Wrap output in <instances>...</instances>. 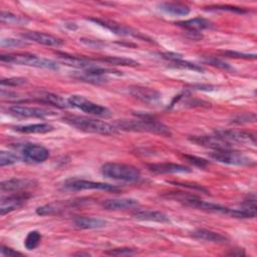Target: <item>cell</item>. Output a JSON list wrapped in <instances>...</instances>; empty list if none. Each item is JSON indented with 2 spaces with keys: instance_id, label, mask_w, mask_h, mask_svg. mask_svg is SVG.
<instances>
[{
  "instance_id": "6da1fadb",
  "label": "cell",
  "mask_w": 257,
  "mask_h": 257,
  "mask_svg": "<svg viewBox=\"0 0 257 257\" xmlns=\"http://www.w3.org/2000/svg\"><path fill=\"white\" fill-rule=\"evenodd\" d=\"M116 126L123 131L151 133L155 135H161L164 137H171L172 135L171 131L167 125L149 116H143L139 119L118 120L116 121Z\"/></svg>"
},
{
  "instance_id": "7a4b0ae2",
  "label": "cell",
  "mask_w": 257,
  "mask_h": 257,
  "mask_svg": "<svg viewBox=\"0 0 257 257\" xmlns=\"http://www.w3.org/2000/svg\"><path fill=\"white\" fill-rule=\"evenodd\" d=\"M62 120L65 123L85 133L105 135V136L113 135L116 133V128L112 124L103 120L94 119L87 116L66 115L62 118Z\"/></svg>"
},
{
  "instance_id": "3957f363",
  "label": "cell",
  "mask_w": 257,
  "mask_h": 257,
  "mask_svg": "<svg viewBox=\"0 0 257 257\" xmlns=\"http://www.w3.org/2000/svg\"><path fill=\"white\" fill-rule=\"evenodd\" d=\"M0 60L6 63L18 64V65H26L37 68H44L50 70L58 69L59 65L48 58L40 57L34 54L29 53H14V54H1Z\"/></svg>"
},
{
  "instance_id": "277c9868",
  "label": "cell",
  "mask_w": 257,
  "mask_h": 257,
  "mask_svg": "<svg viewBox=\"0 0 257 257\" xmlns=\"http://www.w3.org/2000/svg\"><path fill=\"white\" fill-rule=\"evenodd\" d=\"M101 174L108 179L134 183L141 178L138 168L121 163H106L101 166Z\"/></svg>"
},
{
  "instance_id": "5b68a950",
  "label": "cell",
  "mask_w": 257,
  "mask_h": 257,
  "mask_svg": "<svg viewBox=\"0 0 257 257\" xmlns=\"http://www.w3.org/2000/svg\"><path fill=\"white\" fill-rule=\"evenodd\" d=\"M168 198H172L174 200H177L178 202L182 203L183 205L187 206V207H191V208H196L199 210H203V211H208V212H214V213H222V214H227L229 215L230 213V208L218 205V204H214V203H210V202H206L201 200L200 198L193 196V195H189V194H185L182 192H176V193H170L168 194Z\"/></svg>"
},
{
  "instance_id": "8992f818",
  "label": "cell",
  "mask_w": 257,
  "mask_h": 257,
  "mask_svg": "<svg viewBox=\"0 0 257 257\" xmlns=\"http://www.w3.org/2000/svg\"><path fill=\"white\" fill-rule=\"evenodd\" d=\"M67 100H68L70 106L80 109L88 114L100 116V117H109L111 115V111L107 107L97 104L82 95L73 94V95L69 96V98Z\"/></svg>"
},
{
  "instance_id": "52a82bcc",
  "label": "cell",
  "mask_w": 257,
  "mask_h": 257,
  "mask_svg": "<svg viewBox=\"0 0 257 257\" xmlns=\"http://www.w3.org/2000/svg\"><path fill=\"white\" fill-rule=\"evenodd\" d=\"M210 157L222 164L231 166H254L255 161L240 152L233 151L231 149L227 150H217L210 154Z\"/></svg>"
},
{
  "instance_id": "ba28073f",
  "label": "cell",
  "mask_w": 257,
  "mask_h": 257,
  "mask_svg": "<svg viewBox=\"0 0 257 257\" xmlns=\"http://www.w3.org/2000/svg\"><path fill=\"white\" fill-rule=\"evenodd\" d=\"M63 188L68 191H83V190H103L108 192L119 191V188L114 185L87 181L82 179H68L63 183Z\"/></svg>"
},
{
  "instance_id": "9c48e42d",
  "label": "cell",
  "mask_w": 257,
  "mask_h": 257,
  "mask_svg": "<svg viewBox=\"0 0 257 257\" xmlns=\"http://www.w3.org/2000/svg\"><path fill=\"white\" fill-rule=\"evenodd\" d=\"M49 157V151L38 144H25L21 149V158L29 164H40Z\"/></svg>"
},
{
  "instance_id": "30bf717a",
  "label": "cell",
  "mask_w": 257,
  "mask_h": 257,
  "mask_svg": "<svg viewBox=\"0 0 257 257\" xmlns=\"http://www.w3.org/2000/svg\"><path fill=\"white\" fill-rule=\"evenodd\" d=\"M7 111L18 117H34V118H43L46 116L54 115L55 113L51 110L41 108V107H35V106H26L22 104H14L7 108Z\"/></svg>"
},
{
  "instance_id": "8fae6325",
  "label": "cell",
  "mask_w": 257,
  "mask_h": 257,
  "mask_svg": "<svg viewBox=\"0 0 257 257\" xmlns=\"http://www.w3.org/2000/svg\"><path fill=\"white\" fill-rule=\"evenodd\" d=\"M128 93L140 101L152 105L159 103L162 97V94L158 90L151 87L139 85L128 87Z\"/></svg>"
},
{
  "instance_id": "7c38bea8",
  "label": "cell",
  "mask_w": 257,
  "mask_h": 257,
  "mask_svg": "<svg viewBox=\"0 0 257 257\" xmlns=\"http://www.w3.org/2000/svg\"><path fill=\"white\" fill-rule=\"evenodd\" d=\"M215 134H217L219 137H221L223 140L228 142L229 144H251L255 146L256 144V138L255 135L249 132H241V131H235V130H222L218 131Z\"/></svg>"
},
{
  "instance_id": "4fadbf2b",
  "label": "cell",
  "mask_w": 257,
  "mask_h": 257,
  "mask_svg": "<svg viewBox=\"0 0 257 257\" xmlns=\"http://www.w3.org/2000/svg\"><path fill=\"white\" fill-rule=\"evenodd\" d=\"M31 197L28 193L18 192L13 195L3 197L0 201V215L4 216L7 213H10L20 207Z\"/></svg>"
},
{
  "instance_id": "5bb4252c",
  "label": "cell",
  "mask_w": 257,
  "mask_h": 257,
  "mask_svg": "<svg viewBox=\"0 0 257 257\" xmlns=\"http://www.w3.org/2000/svg\"><path fill=\"white\" fill-rule=\"evenodd\" d=\"M190 141H192L193 143H195L197 145L214 149L215 151L227 150V149L232 148L231 144H229L228 142L223 140L217 134H215L213 136H194L193 138H190Z\"/></svg>"
},
{
  "instance_id": "9a60e30c",
  "label": "cell",
  "mask_w": 257,
  "mask_h": 257,
  "mask_svg": "<svg viewBox=\"0 0 257 257\" xmlns=\"http://www.w3.org/2000/svg\"><path fill=\"white\" fill-rule=\"evenodd\" d=\"M37 182L28 178H13L6 181H3L0 185L1 192H21L27 190L29 188L35 187Z\"/></svg>"
},
{
  "instance_id": "2e32d148",
  "label": "cell",
  "mask_w": 257,
  "mask_h": 257,
  "mask_svg": "<svg viewBox=\"0 0 257 257\" xmlns=\"http://www.w3.org/2000/svg\"><path fill=\"white\" fill-rule=\"evenodd\" d=\"M21 36L27 40H30V41H33L36 43H40V44L46 45V46L57 47V46L62 45V43H63L61 39H59L53 35L43 33V32H38V31H29V32L23 33Z\"/></svg>"
},
{
  "instance_id": "e0dca14e",
  "label": "cell",
  "mask_w": 257,
  "mask_h": 257,
  "mask_svg": "<svg viewBox=\"0 0 257 257\" xmlns=\"http://www.w3.org/2000/svg\"><path fill=\"white\" fill-rule=\"evenodd\" d=\"M151 172L156 174H184L190 173L192 170L186 166L174 163H161L148 165Z\"/></svg>"
},
{
  "instance_id": "ac0fdd59",
  "label": "cell",
  "mask_w": 257,
  "mask_h": 257,
  "mask_svg": "<svg viewBox=\"0 0 257 257\" xmlns=\"http://www.w3.org/2000/svg\"><path fill=\"white\" fill-rule=\"evenodd\" d=\"M102 207L106 210L118 211V210H127L135 209L140 204L138 200L132 198H118V199H109L105 200L101 203Z\"/></svg>"
},
{
  "instance_id": "d6986e66",
  "label": "cell",
  "mask_w": 257,
  "mask_h": 257,
  "mask_svg": "<svg viewBox=\"0 0 257 257\" xmlns=\"http://www.w3.org/2000/svg\"><path fill=\"white\" fill-rule=\"evenodd\" d=\"M133 217L142 221H151L158 223H169V216L160 211L153 210H137L133 213Z\"/></svg>"
},
{
  "instance_id": "ffe728a7",
  "label": "cell",
  "mask_w": 257,
  "mask_h": 257,
  "mask_svg": "<svg viewBox=\"0 0 257 257\" xmlns=\"http://www.w3.org/2000/svg\"><path fill=\"white\" fill-rule=\"evenodd\" d=\"M159 55H160L161 58L170 61L171 64L174 65L175 67L192 69V70H197V71H203L204 70L202 66H199L197 64H194V63H191L189 61L184 60L180 54L171 53V52H165V53H159Z\"/></svg>"
},
{
  "instance_id": "44dd1931",
  "label": "cell",
  "mask_w": 257,
  "mask_h": 257,
  "mask_svg": "<svg viewBox=\"0 0 257 257\" xmlns=\"http://www.w3.org/2000/svg\"><path fill=\"white\" fill-rule=\"evenodd\" d=\"M90 21L110 30L111 32H113L114 34L117 35H122V36H128V35H133V36H138V34H136L134 31H132L130 28L124 27L118 23H115L113 21L110 20H106V19H100V18H90Z\"/></svg>"
},
{
  "instance_id": "7402d4cb",
  "label": "cell",
  "mask_w": 257,
  "mask_h": 257,
  "mask_svg": "<svg viewBox=\"0 0 257 257\" xmlns=\"http://www.w3.org/2000/svg\"><path fill=\"white\" fill-rule=\"evenodd\" d=\"M73 226L78 229H99L106 225V222L99 218L77 216L72 220Z\"/></svg>"
},
{
  "instance_id": "603a6c76",
  "label": "cell",
  "mask_w": 257,
  "mask_h": 257,
  "mask_svg": "<svg viewBox=\"0 0 257 257\" xmlns=\"http://www.w3.org/2000/svg\"><path fill=\"white\" fill-rule=\"evenodd\" d=\"M192 236L195 239H198L201 241L212 242L217 244H225L228 242V239L224 235L211 230H207V229H197L193 232Z\"/></svg>"
},
{
  "instance_id": "cb8c5ba5",
  "label": "cell",
  "mask_w": 257,
  "mask_h": 257,
  "mask_svg": "<svg viewBox=\"0 0 257 257\" xmlns=\"http://www.w3.org/2000/svg\"><path fill=\"white\" fill-rule=\"evenodd\" d=\"M159 9L165 14L172 16H186L190 13V8L187 5L173 2H163L158 5Z\"/></svg>"
},
{
  "instance_id": "d4e9b609",
  "label": "cell",
  "mask_w": 257,
  "mask_h": 257,
  "mask_svg": "<svg viewBox=\"0 0 257 257\" xmlns=\"http://www.w3.org/2000/svg\"><path fill=\"white\" fill-rule=\"evenodd\" d=\"M15 132L21 134H46L52 132L54 127L46 122L41 123H32V124H25V125H15L13 126Z\"/></svg>"
},
{
  "instance_id": "484cf974",
  "label": "cell",
  "mask_w": 257,
  "mask_h": 257,
  "mask_svg": "<svg viewBox=\"0 0 257 257\" xmlns=\"http://www.w3.org/2000/svg\"><path fill=\"white\" fill-rule=\"evenodd\" d=\"M175 24L177 26L187 29L188 31H198V30L207 29V28L212 27V24L210 21H208L204 18H201V17H196V18L189 19V20L179 21V22H176Z\"/></svg>"
},
{
  "instance_id": "4316f807",
  "label": "cell",
  "mask_w": 257,
  "mask_h": 257,
  "mask_svg": "<svg viewBox=\"0 0 257 257\" xmlns=\"http://www.w3.org/2000/svg\"><path fill=\"white\" fill-rule=\"evenodd\" d=\"M38 100L40 102L50 104V105L56 106L58 108H67L70 106L67 99H64L63 97H61L57 94H54V93H50V92H45V93L40 94L38 96Z\"/></svg>"
},
{
  "instance_id": "83f0119b",
  "label": "cell",
  "mask_w": 257,
  "mask_h": 257,
  "mask_svg": "<svg viewBox=\"0 0 257 257\" xmlns=\"http://www.w3.org/2000/svg\"><path fill=\"white\" fill-rule=\"evenodd\" d=\"M63 209H64V206L62 204L51 203V204H46V205L38 207L36 209V214H38L40 216L54 215V214H58Z\"/></svg>"
},
{
  "instance_id": "f1b7e54d",
  "label": "cell",
  "mask_w": 257,
  "mask_h": 257,
  "mask_svg": "<svg viewBox=\"0 0 257 257\" xmlns=\"http://www.w3.org/2000/svg\"><path fill=\"white\" fill-rule=\"evenodd\" d=\"M40 240H41V234L38 231L36 230L30 231L24 240V246L27 250H33L39 245Z\"/></svg>"
},
{
  "instance_id": "f546056e",
  "label": "cell",
  "mask_w": 257,
  "mask_h": 257,
  "mask_svg": "<svg viewBox=\"0 0 257 257\" xmlns=\"http://www.w3.org/2000/svg\"><path fill=\"white\" fill-rule=\"evenodd\" d=\"M99 61L106 62L109 64L113 65H130V66H135L138 65L139 63L133 59L130 58H123V57H116V56H106L103 58L98 59Z\"/></svg>"
},
{
  "instance_id": "4dcf8cb0",
  "label": "cell",
  "mask_w": 257,
  "mask_h": 257,
  "mask_svg": "<svg viewBox=\"0 0 257 257\" xmlns=\"http://www.w3.org/2000/svg\"><path fill=\"white\" fill-rule=\"evenodd\" d=\"M22 158L19 157L18 155L8 152V151H1L0 153V166L5 167V166H10L13 164L18 163Z\"/></svg>"
},
{
  "instance_id": "1f68e13d",
  "label": "cell",
  "mask_w": 257,
  "mask_h": 257,
  "mask_svg": "<svg viewBox=\"0 0 257 257\" xmlns=\"http://www.w3.org/2000/svg\"><path fill=\"white\" fill-rule=\"evenodd\" d=\"M0 20L3 23H9V24H25L27 22V19L20 17L18 15H15L13 13L2 11L0 15Z\"/></svg>"
},
{
  "instance_id": "d6a6232c",
  "label": "cell",
  "mask_w": 257,
  "mask_h": 257,
  "mask_svg": "<svg viewBox=\"0 0 257 257\" xmlns=\"http://www.w3.org/2000/svg\"><path fill=\"white\" fill-rule=\"evenodd\" d=\"M204 61L213 65V66H216V67H219V68H222V69H225V70H232L233 68L230 66V64H228L227 62L217 58V57H214V56H205L204 58Z\"/></svg>"
},
{
  "instance_id": "836d02e7",
  "label": "cell",
  "mask_w": 257,
  "mask_h": 257,
  "mask_svg": "<svg viewBox=\"0 0 257 257\" xmlns=\"http://www.w3.org/2000/svg\"><path fill=\"white\" fill-rule=\"evenodd\" d=\"M209 10H221V11H230V12H236V13H246V10L235 7V6H229V5H216V6H209Z\"/></svg>"
},
{
  "instance_id": "e575fe53",
  "label": "cell",
  "mask_w": 257,
  "mask_h": 257,
  "mask_svg": "<svg viewBox=\"0 0 257 257\" xmlns=\"http://www.w3.org/2000/svg\"><path fill=\"white\" fill-rule=\"evenodd\" d=\"M107 255H114V256H122V255H133L136 251L132 248H114L104 252Z\"/></svg>"
},
{
  "instance_id": "d590c367",
  "label": "cell",
  "mask_w": 257,
  "mask_h": 257,
  "mask_svg": "<svg viewBox=\"0 0 257 257\" xmlns=\"http://www.w3.org/2000/svg\"><path fill=\"white\" fill-rule=\"evenodd\" d=\"M26 82V79L23 77H11V78H3L1 79V85L7 86H16Z\"/></svg>"
},
{
  "instance_id": "8d00e7d4",
  "label": "cell",
  "mask_w": 257,
  "mask_h": 257,
  "mask_svg": "<svg viewBox=\"0 0 257 257\" xmlns=\"http://www.w3.org/2000/svg\"><path fill=\"white\" fill-rule=\"evenodd\" d=\"M25 42L23 40L15 39V38H2L1 39V46L2 47H18L24 45Z\"/></svg>"
},
{
  "instance_id": "74e56055",
  "label": "cell",
  "mask_w": 257,
  "mask_h": 257,
  "mask_svg": "<svg viewBox=\"0 0 257 257\" xmlns=\"http://www.w3.org/2000/svg\"><path fill=\"white\" fill-rule=\"evenodd\" d=\"M190 163H192L193 165L197 166V167H201V168H205L206 166L209 165V162L205 159H202V158H198V157H195V156H189V155H185L184 156Z\"/></svg>"
},
{
  "instance_id": "f35d334b",
  "label": "cell",
  "mask_w": 257,
  "mask_h": 257,
  "mask_svg": "<svg viewBox=\"0 0 257 257\" xmlns=\"http://www.w3.org/2000/svg\"><path fill=\"white\" fill-rule=\"evenodd\" d=\"M249 121H255V114L254 113L239 114L233 120V122H236V123H243V122H249Z\"/></svg>"
},
{
  "instance_id": "ab89813d",
  "label": "cell",
  "mask_w": 257,
  "mask_h": 257,
  "mask_svg": "<svg viewBox=\"0 0 257 257\" xmlns=\"http://www.w3.org/2000/svg\"><path fill=\"white\" fill-rule=\"evenodd\" d=\"M0 253H1V255L2 256H22L23 254L22 253H20V252H18V251H15L14 249H12V248H9V247H6V246H4V245H2L1 246V248H0Z\"/></svg>"
},
{
  "instance_id": "60d3db41",
  "label": "cell",
  "mask_w": 257,
  "mask_h": 257,
  "mask_svg": "<svg viewBox=\"0 0 257 257\" xmlns=\"http://www.w3.org/2000/svg\"><path fill=\"white\" fill-rule=\"evenodd\" d=\"M226 54L230 57H241V58H255L256 54H245V53H240V52H235V51H228Z\"/></svg>"
},
{
  "instance_id": "b9f144b4",
  "label": "cell",
  "mask_w": 257,
  "mask_h": 257,
  "mask_svg": "<svg viewBox=\"0 0 257 257\" xmlns=\"http://www.w3.org/2000/svg\"><path fill=\"white\" fill-rule=\"evenodd\" d=\"M226 255H229V256H242V255H245V252L242 249H233L230 252L226 253Z\"/></svg>"
},
{
  "instance_id": "7bdbcfd3",
  "label": "cell",
  "mask_w": 257,
  "mask_h": 257,
  "mask_svg": "<svg viewBox=\"0 0 257 257\" xmlns=\"http://www.w3.org/2000/svg\"><path fill=\"white\" fill-rule=\"evenodd\" d=\"M75 255H79V256H82V255H84V256H89L90 254H88V253H81V252H79V253H76Z\"/></svg>"
}]
</instances>
